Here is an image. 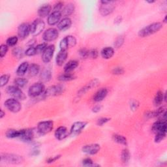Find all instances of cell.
<instances>
[{
  "mask_svg": "<svg viewBox=\"0 0 167 167\" xmlns=\"http://www.w3.org/2000/svg\"><path fill=\"white\" fill-rule=\"evenodd\" d=\"M35 137V132L33 129H22L20 139L25 142H31Z\"/></svg>",
  "mask_w": 167,
  "mask_h": 167,
  "instance_id": "cell-15",
  "label": "cell"
},
{
  "mask_svg": "<svg viewBox=\"0 0 167 167\" xmlns=\"http://www.w3.org/2000/svg\"><path fill=\"white\" fill-rule=\"evenodd\" d=\"M75 78L74 74H71V73H63L59 76L58 80L61 82H67V81H71Z\"/></svg>",
  "mask_w": 167,
  "mask_h": 167,
  "instance_id": "cell-29",
  "label": "cell"
},
{
  "mask_svg": "<svg viewBox=\"0 0 167 167\" xmlns=\"http://www.w3.org/2000/svg\"><path fill=\"white\" fill-rule=\"evenodd\" d=\"M122 18L121 16H118L117 18L114 20V23H116V24H119V23L122 22Z\"/></svg>",
  "mask_w": 167,
  "mask_h": 167,
  "instance_id": "cell-54",
  "label": "cell"
},
{
  "mask_svg": "<svg viewBox=\"0 0 167 167\" xmlns=\"http://www.w3.org/2000/svg\"><path fill=\"white\" fill-rule=\"evenodd\" d=\"M114 2H111L110 3H106V4H102L99 8V12L100 14L103 16H106L108 15L111 14L115 8V6L114 5Z\"/></svg>",
  "mask_w": 167,
  "mask_h": 167,
  "instance_id": "cell-12",
  "label": "cell"
},
{
  "mask_svg": "<svg viewBox=\"0 0 167 167\" xmlns=\"http://www.w3.org/2000/svg\"><path fill=\"white\" fill-rule=\"evenodd\" d=\"M28 82V80L24 78H18L15 80V84L16 86L19 87L20 88H24V86L27 85Z\"/></svg>",
  "mask_w": 167,
  "mask_h": 167,
  "instance_id": "cell-35",
  "label": "cell"
},
{
  "mask_svg": "<svg viewBox=\"0 0 167 167\" xmlns=\"http://www.w3.org/2000/svg\"><path fill=\"white\" fill-rule=\"evenodd\" d=\"M45 27V24L41 19H36L31 25V33L33 36H37L41 34Z\"/></svg>",
  "mask_w": 167,
  "mask_h": 167,
  "instance_id": "cell-5",
  "label": "cell"
},
{
  "mask_svg": "<svg viewBox=\"0 0 167 167\" xmlns=\"http://www.w3.org/2000/svg\"><path fill=\"white\" fill-rule=\"evenodd\" d=\"M59 33L56 29L55 28H49L48 30H46L43 35V39L44 41L47 42L53 41L58 37Z\"/></svg>",
  "mask_w": 167,
  "mask_h": 167,
  "instance_id": "cell-9",
  "label": "cell"
},
{
  "mask_svg": "<svg viewBox=\"0 0 167 167\" xmlns=\"http://www.w3.org/2000/svg\"><path fill=\"white\" fill-rule=\"evenodd\" d=\"M99 80L97 79H95L93 80L92 81H91L90 82H89L88 84H86L84 87H83L82 89H80L78 93V95L80 96L84 95L86 92H88V91L91 90V89H93L94 88H95L96 86L99 84Z\"/></svg>",
  "mask_w": 167,
  "mask_h": 167,
  "instance_id": "cell-19",
  "label": "cell"
},
{
  "mask_svg": "<svg viewBox=\"0 0 167 167\" xmlns=\"http://www.w3.org/2000/svg\"><path fill=\"white\" fill-rule=\"evenodd\" d=\"M5 115V112L3 110H1V114H0V118H3Z\"/></svg>",
  "mask_w": 167,
  "mask_h": 167,
  "instance_id": "cell-55",
  "label": "cell"
},
{
  "mask_svg": "<svg viewBox=\"0 0 167 167\" xmlns=\"http://www.w3.org/2000/svg\"><path fill=\"white\" fill-rule=\"evenodd\" d=\"M13 54L15 57H18V58H20L21 57H22L23 54L22 50L20 48H15L13 51Z\"/></svg>",
  "mask_w": 167,
  "mask_h": 167,
  "instance_id": "cell-46",
  "label": "cell"
},
{
  "mask_svg": "<svg viewBox=\"0 0 167 167\" xmlns=\"http://www.w3.org/2000/svg\"><path fill=\"white\" fill-rule=\"evenodd\" d=\"M101 147L97 144H91L86 145L83 146L82 152L88 155H95L100 151Z\"/></svg>",
  "mask_w": 167,
  "mask_h": 167,
  "instance_id": "cell-13",
  "label": "cell"
},
{
  "mask_svg": "<svg viewBox=\"0 0 167 167\" xmlns=\"http://www.w3.org/2000/svg\"><path fill=\"white\" fill-rule=\"evenodd\" d=\"M45 91L44 85L42 82L33 84L28 90V95L31 97H36L43 94Z\"/></svg>",
  "mask_w": 167,
  "mask_h": 167,
  "instance_id": "cell-3",
  "label": "cell"
},
{
  "mask_svg": "<svg viewBox=\"0 0 167 167\" xmlns=\"http://www.w3.org/2000/svg\"><path fill=\"white\" fill-rule=\"evenodd\" d=\"M55 51V46H48L42 53V60L44 63H48L52 59Z\"/></svg>",
  "mask_w": 167,
  "mask_h": 167,
  "instance_id": "cell-11",
  "label": "cell"
},
{
  "mask_svg": "<svg viewBox=\"0 0 167 167\" xmlns=\"http://www.w3.org/2000/svg\"><path fill=\"white\" fill-rule=\"evenodd\" d=\"M31 33V25L28 23H23L18 28V35L22 40L25 39Z\"/></svg>",
  "mask_w": 167,
  "mask_h": 167,
  "instance_id": "cell-10",
  "label": "cell"
},
{
  "mask_svg": "<svg viewBox=\"0 0 167 167\" xmlns=\"http://www.w3.org/2000/svg\"><path fill=\"white\" fill-rule=\"evenodd\" d=\"M21 135V130L9 129L6 132V136L9 139H15V138H20Z\"/></svg>",
  "mask_w": 167,
  "mask_h": 167,
  "instance_id": "cell-31",
  "label": "cell"
},
{
  "mask_svg": "<svg viewBox=\"0 0 167 167\" xmlns=\"http://www.w3.org/2000/svg\"><path fill=\"white\" fill-rule=\"evenodd\" d=\"M48 47L47 46V43H42V44H38L37 47H35V50H36V53L37 54H41L43 53L44 50L47 48V47Z\"/></svg>",
  "mask_w": 167,
  "mask_h": 167,
  "instance_id": "cell-39",
  "label": "cell"
},
{
  "mask_svg": "<svg viewBox=\"0 0 167 167\" xmlns=\"http://www.w3.org/2000/svg\"><path fill=\"white\" fill-rule=\"evenodd\" d=\"M112 73L116 75H120L124 73V69L122 67H116L112 70Z\"/></svg>",
  "mask_w": 167,
  "mask_h": 167,
  "instance_id": "cell-48",
  "label": "cell"
},
{
  "mask_svg": "<svg viewBox=\"0 0 167 167\" xmlns=\"http://www.w3.org/2000/svg\"><path fill=\"white\" fill-rule=\"evenodd\" d=\"M108 95V90L106 88H101L98 90L94 96V101L95 102L102 101Z\"/></svg>",
  "mask_w": 167,
  "mask_h": 167,
  "instance_id": "cell-22",
  "label": "cell"
},
{
  "mask_svg": "<svg viewBox=\"0 0 167 167\" xmlns=\"http://www.w3.org/2000/svg\"><path fill=\"white\" fill-rule=\"evenodd\" d=\"M7 93L17 100H24L26 95L20 88L15 86H10L7 88Z\"/></svg>",
  "mask_w": 167,
  "mask_h": 167,
  "instance_id": "cell-6",
  "label": "cell"
},
{
  "mask_svg": "<svg viewBox=\"0 0 167 167\" xmlns=\"http://www.w3.org/2000/svg\"><path fill=\"white\" fill-rule=\"evenodd\" d=\"M69 47V45L67 38V37H65V38H63L60 43V50H67Z\"/></svg>",
  "mask_w": 167,
  "mask_h": 167,
  "instance_id": "cell-37",
  "label": "cell"
},
{
  "mask_svg": "<svg viewBox=\"0 0 167 167\" xmlns=\"http://www.w3.org/2000/svg\"><path fill=\"white\" fill-rule=\"evenodd\" d=\"M64 88L61 85L50 86L44 91L43 93V97L47 98L52 96H56L61 94L63 91Z\"/></svg>",
  "mask_w": 167,
  "mask_h": 167,
  "instance_id": "cell-8",
  "label": "cell"
},
{
  "mask_svg": "<svg viewBox=\"0 0 167 167\" xmlns=\"http://www.w3.org/2000/svg\"><path fill=\"white\" fill-rule=\"evenodd\" d=\"M139 103L138 102L136 101H132L131 102V105H130V107L132 109V111H136L137 108H139Z\"/></svg>",
  "mask_w": 167,
  "mask_h": 167,
  "instance_id": "cell-51",
  "label": "cell"
},
{
  "mask_svg": "<svg viewBox=\"0 0 167 167\" xmlns=\"http://www.w3.org/2000/svg\"><path fill=\"white\" fill-rule=\"evenodd\" d=\"M29 67H30V65H29V63L27 62H23L22 63H21L18 69H17V75L20 77L24 76L26 73L28 71Z\"/></svg>",
  "mask_w": 167,
  "mask_h": 167,
  "instance_id": "cell-26",
  "label": "cell"
},
{
  "mask_svg": "<svg viewBox=\"0 0 167 167\" xmlns=\"http://www.w3.org/2000/svg\"><path fill=\"white\" fill-rule=\"evenodd\" d=\"M124 42V38L122 36H119L118 37L116 40V41L114 43V45L116 46V48H119L122 46Z\"/></svg>",
  "mask_w": 167,
  "mask_h": 167,
  "instance_id": "cell-44",
  "label": "cell"
},
{
  "mask_svg": "<svg viewBox=\"0 0 167 167\" xmlns=\"http://www.w3.org/2000/svg\"><path fill=\"white\" fill-rule=\"evenodd\" d=\"M52 10L51 5L49 4L43 5V6L40 7L38 10V15L42 18L48 16L50 14V11Z\"/></svg>",
  "mask_w": 167,
  "mask_h": 167,
  "instance_id": "cell-23",
  "label": "cell"
},
{
  "mask_svg": "<svg viewBox=\"0 0 167 167\" xmlns=\"http://www.w3.org/2000/svg\"><path fill=\"white\" fill-rule=\"evenodd\" d=\"M82 165L85 166H95L94 161L90 158H86L82 161Z\"/></svg>",
  "mask_w": 167,
  "mask_h": 167,
  "instance_id": "cell-45",
  "label": "cell"
},
{
  "mask_svg": "<svg viewBox=\"0 0 167 167\" xmlns=\"http://www.w3.org/2000/svg\"><path fill=\"white\" fill-rule=\"evenodd\" d=\"M163 27V24L161 22H155L142 29L139 32L140 37H146L159 31Z\"/></svg>",
  "mask_w": 167,
  "mask_h": 167,
  "instance_id": "cell-1",
  "label": "cell"
},
{
  "mask_svg": "<svg viewBox=\"0 0 167 167\" xmlns=\"http://www.w3.org/2000/svg\"><path fill=\"white\" fill-rule=\"evenodd\" d=\"M63 3L61 2H58L56 4H55L53 10L54 11H57V12H61V10L63 9Z\"/></svg>",
  "mask_w": 167,
  "mask_h": 167,
  "instance_id": "cell-49",
  "label": "cell"
},
{
  "mask_svg": "<svg viewBox=\"0 0 167 167\" xmlns=\"http://www.w3.org/2000/svg\"><path fill=\"white\" fill-rule=\"evenodd\" d=\"M8 52V46L7 44H2L0 47V56L1 57H3L6 55Z\"/></svg>",
  "mask_w": 167,
  "mask_h": 167,
  "instance_id": "cell-42",
  "label": "cell"
},
{
  "mask_svg": "<svg viewBox=\"0 0 167 167\" xmlns=\"http://www.w3.org/2000/svg\"><path fill=\"white\" fill-rule=\"evenodd\" d=\"M1 161L9 164H20L24 162V158L19 155L13 153H2L1 155Z\"/></svg>",
  "mask_w": 167,
  "mask_h": 167,
  "instance_id": "cell-2",
  "label": "cell"
},
{
  "mask_svg": "<svg viewBox=\"0 0 167 167\" xmlns=\"http://www.w3.org/2000/svg\"><path fill=\"white\" fill-rule=\"evenodd\" d=\"M54 122L52 121H44L38 123L37 132L40 135H46L49 133L53 129Z\"/></svg>",
  "mask_w": 167,
  "mask_h": 167,
  "instance_id": "cell-4",
  "label": "cell"
},
{
  "mask_svg": "<svg viewBox=\"0 0 167 167\" xmlns=\"http://www.w3.org/2000/svg\"><path fill=\"white\" fill-rule=\"evenodd\" d=\"M155 134H156V135H155V142L156 143H159V142L164 140V139L166 136V132H159Z\"/></svg>",
  "mask_w": 167,
  "mask_h": 167,
  "instance_id": "cell-38",
  "label": "cell"
},
{
  "mask_svg": "<svg viewBox=\"0 0 167 167\" xmlns=\"http://www.w3.org/2000/svg\"><path fill=\"white\" fill-rule=\"evenodd\" d=\"M87 125V123L84 122H77L74 123L71 128L70 134L73 135H77L82 131L83 129Z\"/></svg>",
  "mask_w": 167,
  "mask_h": 167,
  "instance_id": "cell-17",
  "label": "cell"
},
{
  "mask_svg": "<svg viewBox=\"0 0 167 167\" xmlns=\"http://www.w3.org/2000/svg\"><path fill=\"white\" fill-rule=\"evenodd\" d=\"M69 132L67 129L65 127H60L57 128L56 131H55V137L57 140H61L66 139V138L69 136Z\"/></svg>",
  "mask_w": 167,
  "mask_h": 167,
  "instance_id": "cell-18",
  "label": "cell"
},
{
  "mask_svg": "<svg viewBox=\"0 0 167 167\" xmlns=\"http://www.w3.org/2000/svg\"><path fill=\"white\" fill-rule=\"evenodd\" d=\"M4 105L9 111L13 113L20 112L22 108L20 102L16 99H9L5 102Z\"/></svg>",
  "mask_w": 167,
  "mask_h": 167,
  "instance_id": "cell-7",
  "label": "cell"
},
{
  "mask_svg": "<svg viewBox=\"0 0 167 167\" xmlns=\"http://www.w3.org/2000/svg\"><path fill=\"white\" fill-rule=\"evenodd\" d=\"M152 131L155 133L159 132H166V122L165 119H160L155 122L152 126Z\"/></svg>",
  "mask_w": 167,
  "mask_h": 167,
  "instance_id": "cell-14",
  "label": "cell"
},
{
  "mask_svg": "<svg viewBox=\"0 0 167 167\" xmlns=\"http://www.w3.org/2000/svg\"><path fill=\"white\" fill-rule=\"evenodd\" d=\"M19 41V38L17 37L16 36H13L9 37L7 40V45L8 47H14L15 46L17 43H18Z\"/></svg>",
  "mask_w": 167,
  "mask_h": 167,
  "instance_id": "cell-36",
  "label": "cell"
},
{
  "mask_svg": "<svg viewBox=\"0 0 167 167\" xmlns=\"http://www.w3.org/2000/svg\"><path fill=\"white\" fill-rule=\"evenodd\" d=\"M60 158V155H57V156H54V157H50L49 158L47 161V163H54L56 161H57L58 159Z\"/></svg>",
  "mask_w": 167,
  "mask_h": 167,
  "instance_id": "cell-52",
  "label": "cell"
},
{
  "mask_svg": "<svg viewBox=\"0 0 167 167\" xmlns=\"http://www.w3.org/2000/svg\"><path fill=\"white\" fill-rule=\"evenodd\" d=\"M78 66V62L76 60H71L68 61L64 67L65 73H71Z\"/></svg>",
  "mask_w": 167,
  "mask_h": 167,
  "instance_id": "cell-25",
  "label": "cell"
},
{
  "mask_svg": "<svg viewBox=\"0 0 167 167\" xmlns=\"http://www.w3.org/2000/svg\"><path fill=\"white\" fill-rule=\"evenodd\" d=\"M41 79L44 82H48L52 78V73L50 70L44 69L40 75Z\"/></svg>",
  "mask_w": 167,
  "mask_h": 167,
  "instance_id": "cell-34",
  "label": "cell"
},
{
  "mask_svg": "<svg viewBox=\"0 0 167 167\" xmlns=\"http://www.w3.org/2000/svg\"><path fill=\"white\" fill-rule=\"evenodd\" d=\"M28 74L30 77H33L37 76L40 71V67L35 63H32L28 69Z\"/></svg>",
  "mask_w": 167,
  "mask_h": 167,
  "instance_id": "cell-27",
  "label": "cell"
},
{
  "mask_svg": "<svg viewBox=\"0 0 167 167\" xmlns=\"http://www.w3.org/2000/svg\"><path fill=\"white\" fill-rule=\"evenodd\" d=\"M25 54L27 56H32L34 55H36V50H35V47H30V48H28L27 50L25 52Z\"/></svg>",
  "mask_w": 167,
  "mask_h": 167,
  "instance_id": "cell-43",
  "label": "cell"
},
{
  "mask_svg": "<svg viewBox=\"0 0 167 167\" xmlns=\"http://www.w3.org/2000/svg\"><path fill=\"white\" fill-rule=\"evenodd\" d=\"M147 2L149 3H155V1H148Z\"/></svg>",
  "mask_w": 167,
  "mask_h": 167,
  "instance_id": "cell-56",
  "label": "cell"
},
{
  "mask_svg": "<svg viewBox=\"0 0 167 167\" xmlns=\"http://www.w3.org/2000/svg\"><path fill=\"white\" fill-rule=\"evenodd\" d=\"M111 120V118H101L100 119H99L97 120V125L99 126H102L104 124L106 123L107 122H108L109 121Z\"/></svg>",
  "mask_w": 167,
  "mask_h": 167,
  "instance_id": "cell-47",
  "label": "cell"
},
{
  "mask_svg": "<svg viewBox=\"0 0 167 167\" xmlns=\"http://www.w3.org/2000/svg\"><path fill=\"white\" fill-rule=\"evenodd\" d=\"M69 45V47H73L77 44V39L74 36L72 35H69L67 36Z\"/></svg>",
  "mask_w": 167,
  "mask_h": 167,
  "instance_id": "cell-41",
  "label": "cell"
},
{
  "mask_svg": "<svg viewBox=\"0 0 167 167\" xmlns=\"http://www.w3.org/2000/svg\"><path fill=\"white\" fill-rule=\"evenodd\" d=\"M101 54L104 59H111L114 54V50L112 47H106L102 50Z\"/></svg>",
  "mask_w": 167,
  "mask_h": 167,
  "instance_id": "cell-24",
  "label": "cell"
},
{
  "mask_svg": "<svg viewBox=\"0 0 167 167\" xmlns=\"http://www.w3.org/2000/svg\"><path fill=\"white\" fill-rule=\"evenodd\" d=\"M9 80V75L8 74H3L0 77V86L3 87L4 86L6 85Z\"/></svg>",
  "mask_w": 167,
  "mask_h": 167,
  "instance_id": "cell-40",
  "label": "cell"
},
{
  "mask_svg": "<svg viewBox=\"0 0 167 167\" xmlns=\"http://www.w3.org/2000/svg\"><path fill=\"white\" fill-rule=\"evenodd\" d=\"M166 17H167V16H165V19H164V22H165V23L166 22Z\"/></svg>",
  "mask_w": 167,
  "mask_h": 167,
  "instance_id": "cell-57",
  "label": "cell"
},
{
  "mask_svg": "<svg viewBox=\"0 0 167 167\" xmlns=\"http://www.w3.org/2000/svg\"><path fill=\"white\" fill-rule=\"evenodd\" d=\"M74 9H75V7H74V4L69 3L65 5L64 8H63L61 14H63V15L65 16H69L74 13Z\"/></svg>",
  "mask_w": 167,
  "mask_h": 167,
  "instance_id": "cell-28",
  "label": "cell"
},
{
  "mask_svg": "<svg viewBox=\"0 0 167 167\" xmlns=\"http://www.w3.org/2000/svg\"><path fill=\"white\" fill-rule=\"evenodd\" d=\"M101 108H102V106H100V105H96V106H95L93 108V109H92V111H93V112H95V113L99 112L101 110Z\"/></svg>",
  "mask_w": 167,
  "mask_h": 167,
  "instance_id": "cell-53",
  "label": "cell"
},
{
  "mask_svg": "<svg viewBox=\"0 0 167 167\" xmlns=\"http://www.w3.org/2000/svg\"><path fill=\"white\" fill-rule=\"evenodd\" d=\"M71 20L69 18H68V17H65L64 19L60 20L58 24H57V28H58L59 30L64 31L67 30L68 29H69L71 26Z\"/></svg>",
  "mask_w": 167,
  "mask_h": 167,
  "instance_id": "cell-20",
  "label": "cell"
},
{
  "mask_svg": "<svg viewBox=\"0 0 167 167\" xmlns=\"http://www.w3.org/2000/svg\"><path fill=\"white\" fill-rule=\"evenodd\" d=\"M68 56L67 50H60L56 56V64L58 66H62L65 62Z\"/></svg>",
  "mask_w": 167,
  "mask_h": 167,
  "instance_id": "cell-21",
  "label": "cell"
},
{
  "mask_svg": "<svg viewBox=\"0 0 167 167\" xmlns=\"http://www.w3.org/2000/svg\"><path fill=\"white\" fill-rule=\"evenodd\" d=\"M163 100H164V94H163L162 91H159L156 94V95H155V97L154 98L153 103L155 106H158L161 105L163 102Z\"/></svg>",
  "mask_w": 167,
  "mask_h": 167,
  "instance_id": "cell-30",
  "label": "cell"
},
{
  "mask_svg": "<svg viewBox=\"0 0 167 167\" xmlns=\"http://www.w3.org/2000/svg\"><path fill=\"white\" fill-rule=\"evenodd\" d=\"M98 56V52L97 50L94 49V50H89L88 52V57H91V58H96Z\"/></svg>",
  "mask_w": 167,
  "mask_h": 167,
  "instance_id": "cell-50",
  "label": "cell"
},
{
  "mask_svg": "<svg viewBox=\"0 0 167 167\" xmlns=\"http://www.w3.org/2000/svg\"><path fill=\"white\" fill-rule=\"evenodd\" d=\"M61 12L53 11L52 13L48 16V24L50 26H54L58 24L61 18Z\"/></svg>",
  "mask_w": 167,
  "mask_h": 167,
  "instance_id": "cell-16",
  "label": "cell"
},
{
  "mask_svg": "<svg viewBox=\"0 0 167 167\" xmlns=\"http://www.w3.org/2000/svg\"><path fill=\"white\" fill-rule=\"evenodd\" d=\"M121 158H122V162L125 164L127 163L131 159V154L127 149H124L121 153Z\"/></svg>",
  "mask_w": 167,
  "mask_h": 167,
  "instance_id": "cell-33",
  "label": "cell"
},
{
  "mask_svg": "<svg viewBox=\"0 0 167 167\" xmlns=\"http://www.w3.org/2000/svg\"><path fill=\"white\" fill-rule=\"evenodd\" d=\"M112 138H113V140L115 142L119 144L127 145V139L125 136H123L122 135L115 134L112 136Z\"/></svg>",
  "mask_w": 167,
  "mask_h": 167,
  "instance_id": "cell-32",
  "label": "cell"
}]
</instances>
